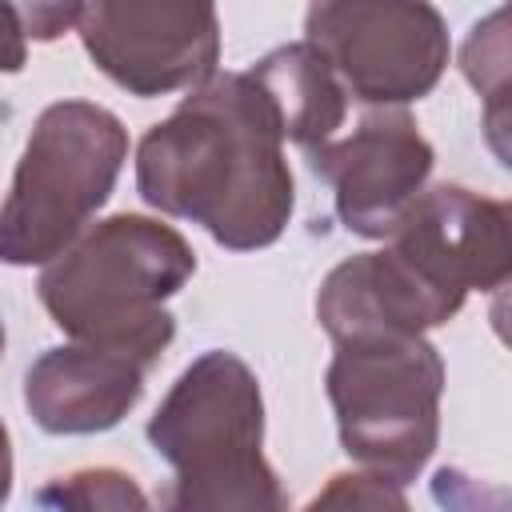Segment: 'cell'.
Returning a JSON list of instances; mask_svg holds the SVG:
<instances>
[{"mask_svg": "<svg viewBox=\"0 0 512 512\" xmlns=\"http://www.w3.org/2000/svg\"><path fill=\"white\" fill-rule=\"evenodd\" d=\"M136 192L200 224L220 248L256 252L288 228L296 188L268 96L248 72H216L136 148Z\"/></svg>", "mask_w": 512, "mask_h": 512, "instance_id": "obj_1", "label": "cell"}, {"mask_svg": "<svg viewBox=\"0 0 512 512\" xmlns=\"http://www.w3.org/2000/svg\"><path fill=\"white\" fill-rule=\"evenodd\" d=\"M196 272L192 244L152 216L120 212L80 232L40 272V304L52 324L84 348L140 364L144 372L176 336L164 308Z\"/></svg>", "mask_w": 512, "mask_h": 512, "instance_id": "obj_2", "label": "cell"}, {"mask_svg": "<svg viewBox=\"0 0 512 512\" xmlns=\"http://www.w3.org/2000/svg\"><path fill=\"white\" fill-rule=\"evenodd\" d=\"M148 444L176 476L164 512H288L264 460V396L256 372L224 348L196 356L148 420Z\"/></svg>", "mask_w": 512, "mask_h": 512, "instance_id": "obj_3", "label": "cell"}, {"mask_svg": "<svg viewBox=\"0 0 512 512\" xmlns=\"http://www.w3.org/2000/svg\"><path fill=\"white\" fill-rule=\"evenodd\" d=\"M124 160L128 132L108 108L92 100L48 104L0 204V260L32 268L72 248L112 196Z\"/></svg>", "mask_w": 512, "mask_h": 512, "instance_id": "obj_4", "label": "cell"}, {"mask_svg": "<svg viewBox=\"0 0 512 512\" xmlns=\"http://www.w3.org/2000/svg\"><path fill=\"white\" fill-rule=\"evenodd\" d=\"M328 400L344 452L396 488L412 484L436 452L444 360L424 336L380 332L336 340Z\"/></svg>", "mask_w": 512, "mask_h": 512, "instance_id": "obj_5", "label": "cell"}, {"mask_svg": "<svg viewBox=\"0 0 512 512\" xmlns=\"http://www.w3.org/2000/svg\"><path fill=\"white\" fill-rule=\"evenodd\" d=\"M304 44L324 56L344 96L376 108L428 96L452 48L444 16L420 0H320L304 12Z\"/></svg>", "mask_w": 512, "mask_h": 512, "instance_id": "obj_6", "label": "cell"}, {"mask_svg": "<svg viewBox=\"0 0 512 512\" xmlns=\"http://www.w3.org/2000/svg\"><path fill=\"white\" fill-rule=\"evenodd\" d=\"M76 32L92 64L140 100L192 92L216 76L220 16L212 4L96 0L80 4Z\"/></svg>", "mask_w": 512, "mask_h": 512, "instance_id": "obj_7", "label": "cell"}, {"mask_svg": "<svg viewBox=\"0 0 512 512\" xmlns=\"http://www.w3.org/2000/svg\"><path fill=\"white\" fill-rule=\"evenodd\" d=\"M512 212L464 184L424 188L388 232L396 252L436 296L464 308L468 292H492L512 272Z\"/></svg>", "mask_w": 512, "mask_h": 512, "instance_id": "obj_8", "label": "cell"}, {"mask_svg": "<svg viewBox=\"0 0 512 512\" xmlns=\"http://www.w3.org/2000/svg\"><path fill=\"white\" fill-rule=\"evenodd\" d=\"M432 144L420 136L408 108L364 112L348 136L308 152L316 176L332 184L336 216L348 232L388 240L408 204L432 176Z\"/></svg>", "mask_w": 512, "mask_h": 512, "instance_id": "obj_9", "label": "cell"}, {"mask_svg": "<svg viewBox=\"0 0 512 512\" xmlns=\"http://www.w3.org/2000/svg\"><path fill=\"white\" fill-rule=\"evenodd\" d=\"M460 308L436 296L396 252H360L336 264L320 292H316V320L336 340L348 336H380V332H404L424 336L428 328H440Z\"/></svg>", "mask_w": 512, "mask_h": 512, "instance_id": "obj_10", "label": "cell"}, {"mask_svg": "<svg viewBox=\"0 0 512 512\" xmlns=\"http://www.w3.org/2000/svg\"><path fill=\"white\" fill-rule=\"evenodd\" d=\"M144 396V368L84 344L48 348L24 376L28 416L52 436L116 428Z\"/></svg>", "mask_w": 512, "mask_h": 512, "instance_id": "obj_11", "label": "cell"}, {"mask_svg": "<svg viewBox=\"0 0 512 512\" xmlns=\"http://www.w3.org/2000/svg\"><path fill=\"white\" fill-rule=\"evenodd\" d=\"M248 76L268 96L280 136L300 144L304 152L328 144L336 136V128L344 124L348 96L312 44H304V40L284 44V48L268 52L264 60H256V68H248Z\"/></svg>", "mask_w": 512, "mask_h": 512, "instance_id": "obj_12", "label": "cell"}, {"mask_svg": "<svg viewBox=\"0 0 512 512\" xmlns=\"http://www.w3.org/2000/svg\"><path fill=\"white\" fill-rule=\"evenodd\" d=\"M36 500L48 512H152L144 488L120 468H80L48 480Z\"/></svg>", "mask_w": 512, "mask_h": 512, "instance_id": "obj_13", "label": "cell"}, {"mask_svg": "<svg viewBox=\"0 0 512 512\" xmlns=\"http://www.w3.org/2000/svg\"><path fill=\"white\" fill-rule=\"evenodd\" d=\"M460 68L472 80V88L480 96H488V116L496 120V112L504 108V92H508V36H504V8H496L484 24L472 28L464 52H460Z\"/></svg>", "mask_w": 512, "mask_h": 512, "instance_id": "obj_14", "label": "cell"}, {"mask_svg": "<svg viewBox=\"0 0 512 512\" xmlns=\"http://www.w3.org/2000/svg\"><path fill=\"white\" fill-rule=\"evenodd\" d=\"M300 512H412L404 492L368 472H336Z\"/></svg>", "mask_w": 512, "mask_h": 512, "instance_id": "obj_15", "label": "cell"}, {"mask_svg": "<svg viewBox=\"0 0 512 512\" xmlns=\"http://www.w3.org/2000/svg\"><path fill=\"white\" fill-rule=\"evenodd\" d=\"M488 492H492V484H476L460 468H440L432 476V496L444 512H480Z\"/></svg>", "mask_w": 512, "mask_h": 512, "instance_id": "obj_16", "label": "cell"}, {"mask_svg": "<svg viewBox=\"0 0 512 512\" xmlns=\"http://www.w3.org/2000/svg\"><path fill=\"white\" fill-rule=\"evenodd\" d=\"M76 16H80V4H24L20 8L24 36L32 40H56L60 32L76 28Z\"/></svg>", "mask_w": 512, "mask_h": 512, "instance_id": "obj_17", "label": "cell"}, {"mask_svg": "<svg viewBox=\"0 0 512 512\" xmlns=\"http://www.w3.org/2000/svg\"><path fill=\"white\" fill-rule=\"evenodd\" d=\"M28 60V36L16 4H0V72H20Z\"/></svg>", "mask_w": 512, "mask_h": 512, "instance_id": "obj_18", "label": "cell"}, {"mask_svg": "<svg viewBox=\"0 0 512 512\" xmlns=\"http://www.w3.org/2000/svg\"><path fill=\"white\" fill-rule=\"evenodd\" d=\"M8 492H12V440H8V428L0 420V508H4Z\"/></svg>", "mask_w": 512, "mask_h": 512, "instance_id": "obj_19", "label": "cell"}, {"mask_svg": "<svg viewBox=\"0 0 512 512\" xmlns=\"http://www.w3.org/2000/svg\"><path fill=\"white\" fill-rule=\"evenodd\" d=\"M0 356H4V324H0Z\"/></svg>", "mask_w": 512, "mask_h": 512, "instance_id": "obj_20", "label": "cell"}]
</instances>
